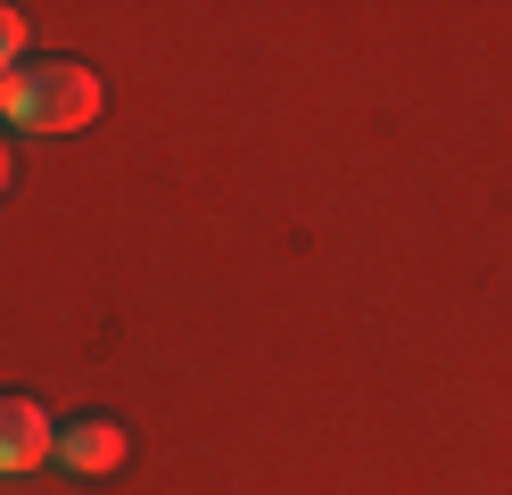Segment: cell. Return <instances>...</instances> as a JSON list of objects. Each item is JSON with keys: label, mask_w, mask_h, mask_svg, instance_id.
I'll list each match as a JSON object with an SVG mask.
<instances>
[{"label": "cell", "mask_w": 512, "mask_h": 495, "mask_svg": "<svg viewBox=\"0 0 512 495\" xmlns=\"http://www.w3.org/2000/svg\"><path fill=\"white\" fill-rule=\"evenodd\" d=\"M100 75L83 58H34L17 66V132H83L100 116Z\"/></svg>", "instance_id": "6da1fadb"}, {"label": "cell", "mask_w": 512, "mask_h": 495, "mask_svg": "<svg viewBox=\"0 0 512 495\" xmlns=\"http://www.w3.org/2000/svg\"><path fill=\"white\" fill-rule=\"evenodd\" d=\"M124 454H133V438H124V421H108V413H75V421H58V438H50V462L67 479H108V471H124Z\"/></svg>", "instance_id": "7a4b0ae2"}, {"label": "cell", "mask_w": 512, "mask_h": 495, "mask_svg": "<svg viewBox=\"0 0 512 495\" xmlns=\"http://www.w3.org/2000/svg\"><path fill=\"white\" fill-rule=\"evenodd\" d=\"M50 413L34 405V396H17V388H0V479H34L42 462H50Z\"/></svg>", "instance_id": "3957f363"}, {"label": "cell", "mask_w": 512, "mask_h": 495, "mask_svg": "<svg viewBox=\"0 0 512 495\" xmlns=\"http://www.w3.org/2000/svg\"><path fill=\"white\" fill-rule=\"evenodd\" d=\"M17 50H25V9L0 0V66H17Z\"/></svg>", "instance_id": "277c9868"}, {"label": "cell", "mask_w": 512, "mask_h": 495, "mask_svg": "<svg viewBox=\"0 0 512 495\" xmlns=\"http://www.w3.org/2000/svg\"><path fill=\"white\" fill-rule=\"evenodd\" d=\"M0 124H17V66H0Z\"/></svg>", "instance_id": "5b68a950"}, {"label": "cell", "mask_w": 512, "mask_h": 495, "mask_svg": "<svg viewBox=\"0 0 512 495\" xmlns=\"http://www.w3.org/2000/svg\"><path fill=\"white\" fill-rule=\"evenodd\" d=\"M9 182H17V165H9V141H0V198H9Z\"/></svg>", "instance_id": "8992f818"}]
</instances>
